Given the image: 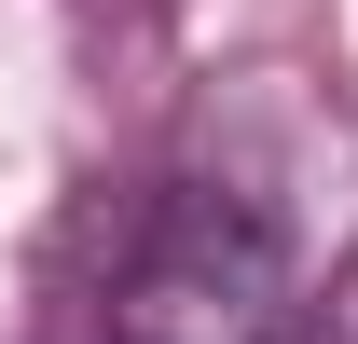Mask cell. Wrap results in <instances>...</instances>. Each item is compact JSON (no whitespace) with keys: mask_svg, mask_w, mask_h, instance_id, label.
Masks as SVG:
<instances>
[{"mask_svg":"<svg viewBox=\"0 0 358 344\" xmlns=\"http://www.w3.org/2000/svg\"><path fill=\"white\" fill-rule=\"evenodd\" d=\"M166 220H193L289 303H331L358 275V96L303 55H248L221 83H193Z\"/></svg>","mask_w":358,"mask_h":344,"instance_id":"1","label":"cell"},{"mask_svg":"<svg viewBox=\"0 0 358 344\" xmlns=\"http://www.w3.org/2000/svg\"><path fill=\"white\" fill-rule=\"evenodd\" d=\"M110 331L124 344H303V303L275 289V275H248L234 248H207L193 220H152Z\"/></svg>","mask_w":358,"mask_h":344,"instance_id":"2","label":"cell"}]
</instances>
